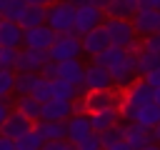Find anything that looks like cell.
Listing matches in <instances>:
<instances>
[{"instance_id": "1", "label": "cell", "mask_w": 160, "mask_h": 150, "mask_svg": "<svg viewBox=\"0 0 160 150\" xmlns=\"http://www.w3.org/2000/svg\"><path fill=\"white\" fill-rule=\"evenodd\" d=\"M102 28H105V32L110 38V45L125 48L128 52H135L140 48V35L135 32L132 20H125V18H105L102 20Z\"/></svg>"}, {"instance_id": "2", "label": "cell", "mask_w": 160, "mask_h": 150, "mask_svg": "<svg viewBox=\"0 0 160 150\" xmlns=\"http://www.w3.org/2000/svg\"><path fill=\"white\" fill-rule=\"evenodd\" d=\"M45 22L55 32H72V25H75V2L72 0H52L48 5Z\"/></svg>"}, {"instance_id": "3", "label": "cell", "mask_w": 160, "mask_h": 150, "mask_svg": "<svg viewBox=\"0 0 160 150\" xmlns=\"http://www.w3.org/2000/svg\"><path fill=\"white\" fill-rule=\"evenodd\" d=\"M105 20V10H100L92 0H82L80 5H75V25H72V32L75 35H85L88 30L102 25Z\"/></svg>"}, {"instance_id": "4", "label": "cell", "mask_w": 160, "mask_h": 150, "mask_svg": "<svg viewBox=\"0 0 160 150\" xmlns=\"http://www.w3.org/2000/svg\"><path fill=\"white\" fill-rule=\"evenodd\" d=\"M80 52H82V42H80V35L75 32H58L48 48V58L55 62L68 58H80Z\"/></svg>"}, {"instance_id": "5", "label": "cell", "mask_w": 160, "mask_h": 150, "mask_svg": "<svg viewBox=\"0 0 160 150\" xmlns=\"http://www.w3.org/2000/svg\"><path fill=\"white\" fill-rule=\"evenodd\" d=\"M122 90L118 88H105V90H85L82 102H85V112H95V110H105V108H118Z\"/></svg>"}, {"instance_id": "6", "label": "cell", "mask_w": 160, "mask_h": 150, "mask_svg": "<svg viewBox=\"0 0 160 150\" xmlns=\"http://www.w3.org/2000/svg\"><path fill=\"white\" fill-rule=\"evenodd\" d=\"M50 60L48 50H35V48H18V60H15V72H40L42 62Z\"/></svg>"}, {"instance_id": "7", "label": "cell", "mask_w": 160, "mask_h": 150, "mask_svg": "<svg viewBox=\"0 0 160 150\" xmlns=\"http://www.w3.org/2000/svg\"><path fill=\"white\" fill-rule=\"evenodd\" d=\"M55 35H58V32H55L48 22L35 25V28H25V30H22V45H25V48H35V50H48L50 42L55 40Z\"/></svg>"}, {"instance_id": "8", "label": "cell", "mask_w": 160, "mask_h": 150, "mask_svg": "<svg viewBox=\"0 0 160 150\" xmlns=\"http://www.w3.org/2000/svg\"><path fill=\"white\" fill-rule=\"evenodd\" d=\"M130 20H132V28L140 38L152 35V32L160 30V10L158 8H138V12Z\"/></svg>"}, {"instance_id": "9", "label": "cell", "mask_w": 160, "mask_h": 150, "mask_svg": "<svg viewBox=\"0 0 160 150\" xmlns=\"http://www.w3.org/2000/svg\"><path fill=\"white\" fill-rule=\"evenodd\" d=\"M110 78H112V85L118 90H125L135 78H138V60H135V52H128L122 62H118L112 70H110Z\"/></svg>"}, {"instance_id": "10", "label": "cell", "mask_w": 160, "mask_h": 150, "mask_svg": "<svg viewBox=\"0 0 160 150\" xmlns=\"http://www.w3.org/2000/svg\"><path fill=\"white\" fill-rule=\"evenodd\" d=\"M82 85H85V90H105V88H115V85H112V78H110V70L102 68V65H98V62L85 65Z\"/></svg>"}, {"instance_id": "11", "label": "cell", "mask_w": 160, "mask_h": 150, "mask_svg": "<svg viewBox=\"0 0 160 150\" xmlns=\"http://www.w3.org/2000/svg\"><path fill=\"white\" fill-rule=\"evenodd\" d=\"M80 42H82V52L92 58V55H98L100 50H105V48L110 45V38H108L105 28H102V25H98V28L88 30L85 35H80Z\"/></svg>"}, {"instance_id": "12", "label": "cell", "mask_w": 160, "mask_h": 150, "mask_svg": "<svg viewBox=\"0 0 160 150\" xmlns=\"http://www.w3.org/2000/svg\"><path fill=\"white\" fill-rule=\"evenodd\" d=\"M70 115H72V100L50 98L40 105V118L42 120H68Z\"/></svg>"}, {"instance_id": "13", "label": "cell", "mask_w": 160, "mask_h": 150, "mask_svg": "<svg viewBox=\"0 0 160 150\" xmlns=\"http://www.w3.org/2000/svg\"><path fill=\"white\" fill-rule=\"evenodd\" d=\"M32 128V120H28L22 112H18L15 108L8 112V118L0 122V135H8V138H18V135H22L25 130H30Z\"/></svg>"}, {"instance_id": "14", "label": "cell", "mask_w": 160, "mask_h": 150, "mask_svg": "<svg viewBox=\"0 0 160 150\" xmlns=\"http://www.w3.org/2000/svg\"><path fill=\"white\" fill-rule=\"evenodd\" d=\"M58 78H60V80H68V82H72V85H82L85 65L80 62V58L60 60V62H58Z\"/></svg>"}, {"instance_id": "15", "label": "cell", "mask_w": 160, "mask_h": 150, "mask_svg": "<svg viewBox=\"0 0 160 150\" xmlns=\"http://www.w3.org/2000/svg\"><path fill=\"white\" fill-rule=\"evenodd\" d=\"M32 128L40 132L42 140H65L68 138V122L65 120H35Z\"/></svg>"}, {"instance_id": "16", "label": "cell", "mask_w": 160, "mask_h": 150, "mask_svg": "<svg viewBox=\"0 0 160 150\" xmlns=\"http://www.w3.org/2000/svg\"><path fill=\"white\" fill-rule=\"evenodd\" d=\"M122 140H125L132 150H138V148L152 142V135H150L148 128H142V125H138V122L130 120V122H122Z\"/></svg>"}, {"instance_id": "17", "label": "cell", "mask_w": 160, "mask_h": 150, "mask_svg": "<svg viewBox=\"0 0 160 150\" xmlns=\"http://www.w3.org/2000/svg\"><path fill=\"white\" fill-rule=\"evenodd\" d=\"M0 48H22V28H20V22L0 18Z\"/></svg>"}, {"instance_id": "18", "label": "cell", "mask_w": 160, "mask_h": 150, "mask_svg": "<svg viewBox=\"0 0 160 150\" xmlns=\"http://www.w3.org/2000/svg\"><path fill=\"white\" fill-rule=\"evenodd\" d=\"M65 122H68V140L70 142H78L80 138H85L88 132H92V128H90V112H72Z\"/></svg>"}, {"instance_id": "19", "label": "cell", "mask_w": 160, "mask_h": 150, "mask_svg": "<svg viewBox=\"0 0 160 150\" xmlns=\"http://www.w3.org/2000/svg\"><path fill=\"white\" fill-rule=\"evenodd\" d=\"M132 122H138V125H142V128L152 130V128L160 122V105H158L155 100H150V102L140 105V108L135 110V118H132Z\"/></svg>"}, {"instance_id": "20", "label": "cell", "mask_w": 160, "mask_h": 150, "mask_svg": "<svg viewBox=\"0 0 160 150\" xmlns=\"http://www.w3.org/2000/svg\"><path fill=\"white\" fill-rule=\"evenodd\" d=\"M125 55H128V50H125V48L108 45L105 50H100V52H98V55H92L90 60H92V62H98V65H102V68H108V70H112L118 62H122V60H125Z\"/></svg>"}, {"instance_id": "21", "label": "cell", "mask_w": 160, "mask_h": 150, "mask_svg": "<svg viewBox=\"0 0 160 150\" xmlns=\"http://www.w3.org/2000/svg\"><path fill=\"white\" fill-rule=\"evenodd\" d=\"M115 122H120L118 108H105V110L90 112V128H92V132H102V130H108V128L115 125Z\"/></svg>"}, {"instance_id": "22", "label": "cell", "mask_w": 160, "mask_h": 150, "mask_svg": "<svg viewBox=\"0 0 160 150\" xmlns=\"http://www.w3.org/2000/svg\"><path fill=\"white\" fill-rule=\"evenodd\" d=\"M140 8V0H110L105 8V18H125L130 20Z\"/></svg>"}, {"instance_id": "23", "label": "cell", "mask_w": 160, "mask_h": 150, "mask_svg": "<svg viewBox=\"0 0 160 150\" xmlns=\"http://www.w3.org/2000/svg\"><path fill=\"white\" fill-rule=\"evenodd\" d=\"M40 100L35 98V95H18V100L12 102V108L18 110V112H22L28 120H40Z\"/></svg>"}, {"instance_id": "24", "label": "cell", "mask_w": 160, "mask_h": 150, "mask_svg": "<svg viewBox=\"0 0 160 150\" xmlns=\"http://www.w3.org/2000/svg\"><path fill=\"white\" fill-rule=\"evenodd\" d=\"M135 60H138V75H145L148 70L158 68L160 65V52L158 50H150L140 42V48L135 50Z\"/></svg>"}, {"instance_id": "25", "label": "cell", "mask_w": 160, "mask_h": 150, "mask_svg": "<svg viewBox=\"0 0 160 150\" xmlns=\"http://www.w3.org/2000/svg\"><path fill=\"white\" fill-rule=\"evenodd\" d=\"M45 18H48V5H28V8H25V12H22V18H20L18 22H20V28L25 30V28L42 25V22H45Z\"/></svg>"}, {"instance_id": "26", "label": "cell", "mask_w": 160, "mask_h": 150, "mask_svg": "<svg viewBox=\"0 0 160 150\" xmlns=\"http://www.w3.org/2000/svg\"><path fill=\"white\" fill-rule=\"evenodd\" d=\"M40 72H15V95H32Z\"/></svg>"}, {"instance_id": "27", "label": "cell", "mask_w": 160, "mask_h": 150, "mask_svg": "<svg viewBox=\"0 0 160 150\" xmlns=\"http://www.w3.org/2000/svg\"><path fill=\"white\" fill-rule=\"evenodd\" d=\"M42 142H45V140L40 138V132H38L35 128H30V130H25L22 135L15 138V150H40Z\"/></svg>"}, {"instance_id": "28", "label": "cell", "mask_w": 160, "mask_h": 150, "mask_svg": "<svg viewBox=\"0 0 160 150\" xmlns=\"http://www.w3.org/2000/svg\"><path fill=\"white\" fill-rule=\"evenodd\" d=\"M25 8H28L25 0H8L5 8H2V12H0V18H8V20H15V22H18V20L22 18Z\"/></svg>"}, {"instance_id": "29", "label": "cell", "mask_w": 160, "mask_h": 150, "mask_svg": "<svg viewBox=\"0 0 160 150\" xmlns=\"http://www.w3.org/2000/svg\"><path fill=\"white\" fill-rule=\"evenodd\" d=\"M15 95V70L0 68V98Z\"/></svg>"}, {"instance_id": "30", "label": "cell", "mask_w": 160, "mask_h": 150, "mask_svg": "<svg viewBox=\"0 0 160 150\" xmlns=\"http://www.w3.org/2000/svg\"><path fill=\"white\" fill-rule=\"evenodd\" d=\"M118 140H122V122H115V125H110L108 130H102V132H100L102 150H105V148H110V145H115Z\"/></svg>"}, {"instance_id": "31", "label": "cell", "mask_w": 160, "mask_h": 150, "mask_svg": "<svg viewBox=\"0 0 160 150\" xmlns=\"http://www.w3.org/2000/svg\"><path fill=\"white\" fill-rule=\"evenodd\" d=\"M75 150H102L100 132H88L85 138H80V140L75 142Z\"/></svg>"}, {"instance_id": "32", "label": "cell", "mask_w": 160, "mask_h": 150, "mask_svg": "<svg viewBox=\"0 0 160 150\" xmlns=\"http://www.w3.org/2000/svg\"><path fill=\"white\" fill-rule=\"evenodd\" d=\"M32 95H35V98H38L40 102L50 100V98H52V82H50L48 78H42V75H40V80H38V85H35Z\"/></svg>"}, {"instance_id": "33", "label": "cell", "mask_w": 160, "mask_h": 150, "mask_svg": "<svg viewBox=\"0 0 160 150\" xmlns=\"http://www.w3.org/2000/svg\"><path fill=\"white\" fill-rule=\"evenodd\" d=\"M15 60H18V48H0V68L15 70Z\"/></svg>"}, {"instance_id": "34", "label": "cell", "mask_w": 160, "mask_h": 150, "mask_svg": "<svg viewBox=\"0 0 160 150\" xmlns=\"http://www.w3.org/2000/svg\"><path fill=\"white\" fill-rule=\"evenodd\" d=\"M40 150H75V142H70L68 138L65 140H45Z\"/></svg>"}, {"instance_id": "35", "label": "cell", "mask_w": 160, "mask_h": 150, "mask_svg": "<svg viewBox=\"0 0 160 150\" xmlns=\"http://www.w3.org/2000/svg\"><path fill=\"white\" fill-rule=\"evenodd\" d=\"M40 75H42V78H48V80L58 78V62H55V60H45V62H42V68H40Z\"/></svg>"}, {"instance_id": "36", "label": "cell", "mask_w": 160, "mask_h": 150, "mask_svg": "<svg viewBox=\"0 0 160 150\" xmlns=\"http://www.w3.org/2000/svg\"><path fill=\"white\" fill-rule=\"evenodd\" d=\"M140 42H142L145 48H150V50H158V52H160V30H158V32H152V35H145Z\"/></svg>"}, {"instance_id": "37", "label": "cell", "mask_w": 160, "mask_h": 150, "mask_svg": "<svg viewBox=\"0 0 160 150\" xmlns=\"http://www.w3.org/2000/svg\"><path fill=\"white\" fill-rule=\"evenodd\" d=\"M142 78H145L152 88H158V85H160V65H158V68H152V70H148Z\"/></svg>"}, {"instance_id": "38", "label": "cell", "mask_w": 160, "mask_h": 150, "mask_svg": "<svg viewBox=\"0 0 160 150\" xmlns=\"http://www.w3.org/2000/svg\"><path fill=\"white\" fill-rule=\"evenodd\" d=\"M10 110H12V108H10V98H0V122L8 118Z\"/></svg>"}, {"instance_id": "39", "label": "cell", "mask_w": 160, "mask_h": 150, "mask_svg": "<svg viewBox=\"0 0 160 150\" xmlns=\"http://www.w3.org/2000/svg\"><path fill=\"white\" fill-rule=\"evenodd\" d=\"M0 150H15V140L8 135H0Z\"/></svg>"}, {"instance_id": "40", "label": "cell", "mask_w": 160, "mask_h": 150, "mask_svg": "<svg viewBox=\"0 0 160 150\" xmlns=\"http://www.w3.org/2000/svg\"><path fill=\"white\" fill-rule=\"evenodd\" d=\"M105 150H132V148H130L125 140H118L115 145H110V148H105Z\"/></svg>"}, {"instance_id": "41", "label": "cell", "mask_w": 160, "mask_h": 150, "mask_svg": "<svg viewBox=\"0 0 160 150\" xmlns=\"http://www.w3.org/2000/svg\"><path fill=\"white\" fill-rule=\"evenodd\" d=\"M140 8H158L160 10V0H140Z\"/></svg>"}, {"instance_id": "42", "label": "cell", "mask_w": 160, "mask_h": 150, "mask_svg": "<svg viewBox=\"0 0 160 150\" xmlns=\"http://www.w3.org/2000/svg\"><path fill=\"white\" fill-rule=\"evenodd\" d=\"M150 135H152V142H160V122H158V125L150 130Z\"/></svg>"}, {"instance_id": "43", "label": "cell", "mask_w": 160, "mask_h": 150, "mask_svg": "<svg viewBox=\"0 0 160 150\" xmlns=\"http://www.w3.org/2000/svg\"><path fill=\"white\" fill-rule=\"evenodd\" d=\"M138 150H160V142H148V145H142Z\"/></svg>"}, {"instance_id": "44", "label": "cell", "mask_w": 160, "mask_h": 150, "mask_svg": "<svg viewBox=\"0 0 160 150\" xmlns=\"http://www.w3.org/2000/svg\"><path fill=\"white\" fill-rule=\"evenodd\" d=\"M28 5H50L52 0H25Z\"/></svg>"}, {"instance_id": "45", "label": "cell", "mask_w": 160, "mask_h": 150, "mask_svg": "<svg viewBox=\"0 0 160 150\" xmlns=\"http://www.w3.org/2000/svg\"><path fill=\"white\" fill-rule=\"evenodd\" d=\"M152 100L160 105V85H158V88H152Z\"/></svg>"}, {"instance_id": "46", "label": "cell", "mask_w": 160, "mask_h": 150, "mask_svg": "<svg viewBox=\"0 0 160 150\" xmlns=\"http://www.w3.org/2000/svg\"><path fill=\"white\" fill-rule=\"evenodd\" d=\"M92 2H95V5H98V8H100V10H105V8H108V2H110V0H92Z\"/></svg>"}, {"instance_id": "47", "label": "cell", "mask_w": 160, "mask_h": 150, "mask_svg": "<svg viewBox=\"0 0 160 150\" xmlns=\"http://www.w3.org/2000/svg\"><path fill=\"white\" fill-rule=\"evenodd\" d=\"M5 2H8V0H0V12H2V8H5Z\"/></svg>"}, {"instance_id": "48", "label": "cell", "mask_w": 160, "mask_h": 150, "mask_svg": "<svg viewBox=\"0 0 160 150\" xmlns=\"http://www.w3.org/2000/svg\"><path fill=\"white\" fill-rule=\"evenodd\" d=\"M72 2H75V5H80V2H82V0H72Z\"/></svg>"}]
</instances>
